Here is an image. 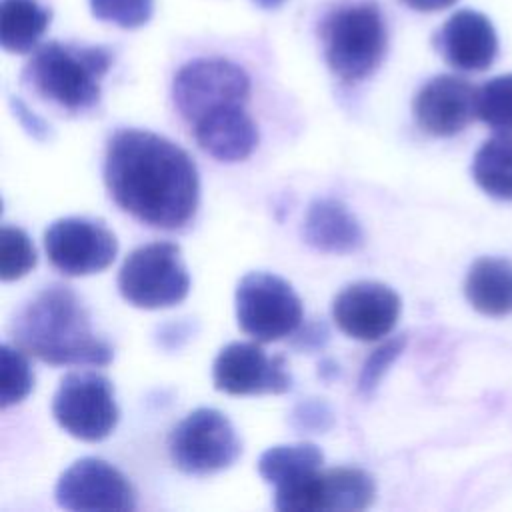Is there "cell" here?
Instances as JSON below:
<instances>
[{"label": "cell", "mask_w": 512, "mask_h": 512, "mask_svg": "<svg viewBox=\"0 0 512 512\" xmlns=\"http://www.w3.org/2000/svg\"><path fill=\"white\" fill-rule=\"evenodd\" d=\"M476 118L496 132L512 134V74L494 76L476 90Z\"/></svg>", "instance_id": "23"}, {"label": "cell", "mask_w": 512, "mask_h": 512, "mask_svg": "<svg viewBox=\"0 0 512 512\" xmlns=\"http://www.w3.org/2000/svg\"><path fill=\"white\" fill-rule=\"evenodd\" d=\"M466 300L486 316L512 312V262L506 258H478L464 280Z\"/></svg>", "instance_id": "19"}, {"label": "cell", "mask_w": 512, "mask_h": 512, "mask_svg": "<svg viewBox=\"0 0 512 512\" xmlns=\"http://www.w3.org/2000/svg\"><path fill=\"white\" fill-rule=\"evenodd\" d=\"M290 422L296 432L324 434L334 424V414L324 400L308 398L296 404V408L292 410Z\"/></svg>", "instance_id": "28"}, {"label": "cell", "mask_w": 512, "mask_h": 512, "mask_svg": "<svg viewBox=\"0 0 512 512\" xmlns=\"http://www.w3.org/2000/svg\"><path fill=\"white\" fill-rule=\"evenodd\" d=\"M198 146L218 162L246 160L258 144V128L244 106H224L194 124Z\"/></svg>", "instance_id": "16"}, {"label": "cell", "mask_w": 512, "mask_h": 512, "mask_svg": "<svg viewBox=\"0 0 512 512\" xmlns=\"http://www.w3.org/2000/svg\"><path fill=\"white\" fill-rule=\"evenodd\" d=\"M376 498V482L362 468L318 470L312 482V512H358L368 508Z\"/></svg>", "instance_id": "18"}, {"label": "cell", "mask_w": 512, "mask_h": 512, "mask_svg": "<svg viewBox=\"0 0 512 512\" xmlns=\"http://www.w3.org/2000/svg\"><path fill=\"white\" fill-rule=\"evenodd\" d=\"M328 338V330L324 324H310L308 328H304L298 336V346L300 348H318L324 346Z\"/></svg>", "instance_id": "30"}, {"label": "cell", "mask_w": 512, "mask_h": 512, "mask_svg": "<svg viewBox=\"0 0 512 512\" xmlns=\"http://www.w3.org/2000/svg\"><path fill=\"white\" fill-rule=\"evenodd\" d=\"M400 2L416 12H440L454 6L458 0H400Z\"/></svg>", "instance_id": "31"}, {"label": "cell", "mask_w": 512, "mask_h": 512, "mask_svg": "<svg viewBox=\"0 0 512 512\" xmlns=\"http://www.w3.org/2000/svg\"><path fill=\"white\" fill-rule=\"evenodd\" d=\"M404 346H406V334H400V336L388 338L376 350H372V354L364 360L358 376V390L364 396H370L378 388L380 380L384 378L388 368L394 364V360L402 354Z\"/></svg>", "instance_id": "27"}, {"label": "cell", "mask_w": 512, "mask_h": 512, "mask_svg": "<svg viewBox=\"0 0 512 512\" xmlns=\"http://www.w3.org/2000/svg\"><path fill=\"white\" fill-rule=\"evenodd\" d=\"M474 182L492 198L512 200V134L498 132L476 150L472 160Z\"/></svg>", "instance_id": "21"}, {"label": "cell", "mask_w": 512, "mask_h": 512, "mask_svg": "<svg viewBox=\"0 0 512 512\" xmlns=\"http://www.w3.org/2000/svg\"><path fill=\"white\" fill-rule=\"evenodd\" d=\"M112 66L110 50L46 42L40 44L24 68V80L48 102L66 112H86L100 100V84Z\"/></svg>", "instance_id": "3"}, {"label": "cell", "mask_w": 512, "mask_h": 512, "mask_svg": "<svg viewBox=\"0 0 512 512\" xmlns=\"http://www.w3.org/2000/svg\"><path fill=\"white\" fill-rule=\"evenodd\" d=\"M10 332L14 346L54 366H108L114 358L82 300L62 284L46 286L24 302Z\"/></svg>", "instance_id": "2"}, {"label": "cell", "mask_w": 512, "mask_h": 512, "mask_svg": "<svg viewBox=\"0 0 512 512\" xmlns=\"http://www.w3.org/2000/svg\"><path fill=\"white\" fill-rule=\"evenodd\" d=\"M104 182L124 212L154 228L178 230L198 210L200 178L194 160L150 130L124 128L110 138Z\"/></svg>", "instance_id": "1"}, {"label": "cell", "mask_w": 512, "mask_h": 512, "mask_svg": "<svg viewBox=\"0 0 512 512\" xmlns=\"http://www.w3.org/2000/svg\"><path fill=\"white\" fill-rule=\"evenodd\" d=\"M92 16L120 28L144 26L154 10V0H90Z\"/></svg>", "instance_id": "26"}, {"label": "cell", "mask_w": 512, "mask_h": 512, "mask_svg": "<svg viewBox=\"0 0 512 512\" xmlns=\"http://www.w3.org/2000/svg\"><path fill=\"white\" fill-rule=\"evenodd\" d=\"M36 264V250L28 234L4 224L0 230V278L4 282L26 276Z\"/></svg>", "instance_id": "25"}, {"label": "cell", "mask_w": 512, "mask_h": 512, "mask_svg": "<svg viewBox=\"0 0 512 512\" xmlns=\"http://www.w3.org/2000/svg\"><path fill=\"white\" fill-rule=\"evenodd\" d=\"M122 298L144 310L170 308L190 292V274L180 246L174 242H150L132 250L118 272Z\"/></svg>", "instance_id": "5"}, {"label": "cell", "mask_w": 512, "mask_h": 512, "mask_svg": "<svg viewBox=\"0 0 512 512\" xmlns=\"http://www.w3.org/2000/svg\"><path fill=\"white\" fill-rule=\"evenodd\" d=\"M258 8H262V10H276V8H280L286 0H252Z\"/></svg>", "instance_id": "32"}, {"label": "cell", "mask_w": 512, "mask_h": 512, "mask_svg": "<svg viewBox=\"0 0 512 512\" xmlns=\"http://www.w3.org/2000/svg\"><path fill=\"white\" fill-rule=\"evenodd\" d=\"M402 310L400 296L376 280H360L342 288L332 302L336 326L350 338L374 342L392 332Z\"/></svg>", "instance_id": "13"}, {"label": "cell", "mask_w": 512, "mask_h": 512, "mask_svg": "<svg viewBox=\"0 0 512 512\" xmlns=\"http://www.w3.org/2000/svg\"><path fill=\"white\" fill-rule=\"evenodd\" d=\"M248 96V74L226 58L190 60L176 72L172 82L174 106L190 124L212 110L244 106Z\"/></svg>", "instance_id": "9"}, {"label": "cell", "mask_w": 512, "mask_h": 512, "mask_svg": "<svg viewBox=\"0 0 512 512\" xmlns=\"http://www.w3.org/2000/svg\"><path fill=\"white\" fill-rule=\"evenodd\" d=\"M322 462L324 454L312 442L278 444L262 452V456L258 458V472L266 482L280 486L322 468Z\"/></svg>", "instance_id": "22"}, {"label": "cell", "mask_w": 512, "mask_h": 512, "mask_svg": "<svg viewBox=\"0 0 512 512\" xmlns=\"http://www.w3.org/2000/svg\"><path fill=\"white\" fill-rule=\"evenodd\" d=\"M214 388L232 396L284 394L292 388L284 356H268L260 342H230L212 364Z\"/></svg>", "instance_id": "12"}, {"label": "cell", "mask_w": 512, "mask_h": 512, "mask_svg": "<svg viewBox=\"0 0 512 512\" xmlns=\"http://www.w3.org/2000/svg\"><path fill=\"white\" fill-rule=\"evenodd\" d=\"M48 260L66 276H88L106 270L118 252L116 236L90 218L66 216L44 232Z\"/></svg>", "instance_id": "10"}, {"label": "cell", "mask_w": 512, "mask_h": 512, "mask_svg": "<svg viewBox=\"0 0 512 512\" xmlns=\"http://www.w3.org/2000/svg\"><path fill=\"white\" fill-rule=\"evenodd\" d=\"M52 20V10L38 0H2L0 44L6 52L28 54L40 46Z\"/></svg>", "instance_id": "20"}, {"label": "cell", "mask_w": 512, "mask_h": 512, "mask_svg": "<svg viewBox=\"0 0 512 512\" xmlns=\"http://www.w3.org/2000/svg\"><path fill=\"white\" fill-rule=\"evenodd\" d=\"M236 320L244 334L266 344L292 336L304 318L300 296L272 272H248L234 294Z\"/></svg>", "instance_id": "6"}, {"label": "cell", "mask_w": 512, "mask_h": 512, "mask_svg": "<svg viewBox=\"0 0 512 512\" xmlns=\"http://www.w3.org/2000/svg\"><path fill=\"white\" fill-rule=\"evenodd\" d=\"M168 452L178 470L204 476L230 468L242 454V444L226 414L198 408L174 426Z\"/></svg>", "instance_id": "7"}, {"label": "cell", "mask_w": 512, "mask_h": 512, "mask_svg": "<svg viewBox=\"0 0 512 512\" xmlns=\"http://www.w3.org/2000/svg\"><path fill=\"white\" fill-rule=\"evenodd\" d=\"M12 108H14V114L18 116V120L22 122V126L26 128L28 134H32L36 140H48L50 138V126L38 118L36 114H32L24 102L20 100H12Z\"/></svg>", "instance_id": "29"}, {"label": "cell", "mask_w": 512, "mask_h": 512, "mask_svg": "<svg viewBox=\"0 0 512 512\" xmlns=\"http://www.w3.org/2000/svg\"><path fill=\"white\" fill-rule=\"evenodd\" d=\"M476 90L460 76H434L414 96L416 124L424 132L442 138L462 132L476 118Z\"/></svg>", "instance_id": "14"}, {"label": "cell", "mask_w": 512, "mask_h": 512, "mask_svg": "<svg viewBox=\"0 0 512 512\" xmlns=\"http://www.w3.org/2000/svg\"><path fill=\"white\" fill-rule=\"evenodd\" d=\"M302 236L308 246L328 254H348L364 244V230L348 206L336 198H316L310 202Z\"/></svg>", "instance_id": "17"}, {"label": "cell", "mask_w": 512, "mask_h": 512, "mask_svg": "<svg viewBox=\"0 0 512 512\" xmlns=\"http://www.w3.org/2000/svg\"><path fill=\"white\" fill-rule=\"evenodd\" d=\"M440 56L456 70L482 72L498 54V38L492 22L476 10L454 12L434 38Z\"/></svg>", "instance_id": "15"}, {"label": "cell", "mask_w": 512, "mask_h": 512, "mask_svg": "<svg viewBox=\"0 0 512 512\" xmlns=\"http://www.w3.org/2000/svg\"><path fill=\"white\" fill-rule=\"evenodd\" d=\"M54 498L60 508L78 512L132 510L136 494L128 478L102 458H80L58 478Z\"/></svg>", "instance_id": "11"}, {"label": "cell", "mask_w": 512, "mask_h": 512, "mask_svg": "<svg viewBox=\"0 0 512 512\" xmlns=\"http://www.w3.org/2000/svg\"><path fill=\"white\" fill-rule=\"evenodd\" d=\"M34 386V372L28 356L18 346H0V406L8 408L22 402Z\"/></svg>", "instance_id": "24"}, {"label": "cell", "mask_w": 512, "mask_h": 512, "mask_svg": "<svg viewBox=\"0 0 512 512\" xmlns=\"http://www.w3.org/2000/svg\"><path fill=\"white\" fill-rule=\"evenodd\" d=\"M320 40L328 68L344 82H360L382 64L388 32L374 0L346 2L320 22Z\"/></svg>", "instance_id": "4"}, {"label": "cell", "mask_w": 512, "mask_h": 512, "mask_svg": "<svg viewBox=\"0 0 512 512\" xmlns=\"http://www.w3.org/2000/svg\"><path fill=\"white\" fill-rule=\"evenodd\" d=\"M52 416L64 432L78 440H104L120 416L112 382L96 370L68 372L54 392Z\"/></svg>", "instance_id": "8"}]
</instances>
